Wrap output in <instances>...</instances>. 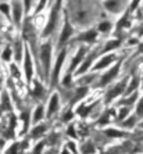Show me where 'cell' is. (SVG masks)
<instances>
[{"label": "cell", "mask_w": 143, "mask_h": 154, "mask_svg": "<svg viewBox=\"0 0 143 154\" xmlns=\"http://www.w3.org/2000/svg\"><path fill=\"white\" fill-rule=\"evenodd\" d=\"M61 4H63V0H56L54 6L51 7L50 17H49V21H47L46 28H45V31H43V36L50 35V33L54 31L56 24L58 22V14H60V10H61Z\"/></svg>", "instance_id": "1"}, {"label": "cell", "mask_w": 143, "mask_h": 154, "mask_svg": "<svg viewBox=\"0 0 143 154\" xmlns=\"http://www.w3.org/2000/svg\"><path fill=\"white\" fill-rule=\"evenodd\" d=\"M50 58H51V45H50V42L43 43L42 47H40V60H42L43 74H45V76H47L49 69H50Z\"/></svg>", "instance_id": "2"}, {"label": "cell", "mask_w": 143, "mask_h": 154, "mask_svg": "<svg viewBox=\"0 0 143 154\" xmlns=\"http://www.w3.org/2000/svg\"><path fill=\"white\" fill-rule=\"evenodd\" d=\"M65 49L60 51V54L57 56V60H56V65H54V69H53V75H51V85H56L58 81V75L61 72V68H63V64H64V60H65Z\"/></svg>", "instance_id": "3"}, {"label": "cell", "mask_w": 143, "mask_h": 154, "mask_svg": "<svg viewBox=\"0 0 143 154\" xmlns=\"http://www.w3.org/2000/svg\"><path fill=\"white\" fill-rule=\"evenodd\" d=\"M126 79L121 81V82H118L117 85L113 88V89L108 90V93L106 94V103H110L113 99H115L117 96H120L121 93H125V89H126Z\"/></svg>", "instance_id": "4"}, {"label": "cell", "mask_w": 143, "mask_h": 154, "mask_svg": "<svg viewBox=\"0 0 143 154\" xmlns=\"http://www.w3.org/2000/svg\"><path fill=\"white\" fill-rule=\"evenodd\" d=\"M72 32H74V29H72L71 24H70V21H68V14L65 13V15H64V28H63V31H61L60 39H58V45L63 46L67 40H70V38L72 36Z\"/></svg>", "instance_id": "5"}, {"label": "cell", "mask_w": 143, "mask_h": 154, "mask_svg": "<svg viewBox=\"0 0 143 154\" xmlns=\"http://www.w3.org/2000/svg\"><path fill=\"white\" fill-rule=\"evenodd\" d=\"M120 65H121V63H118L115 67H113V68H110L106 74H103L100 78V82H99V86H106L108 85V83L113 81V79L115 78V76L118 75V72H120Z\"/></svg>", "instance_id": "6"}, {"label": "cell", "mask_w": 143, "mask_h": 154, "mask_svg": "<svg viewBox=\"0 0 143 154\" xmlns=\"http://www.w3.org/2000/svg\"><path fill=\"white\" fill-rule=\"evenodd\" d=\"M86 51H88V49H86V47H81V49L76 51V54L74 56V60H72L71 65H70V69H68V72H67L68 75H72V72L78 68V65L81 64V63L83 61V58H85Z\"/></svg>", "instance_id": "7"}, {"label": "cell", "mask_w": 143, "mask_h": 154, "mask_svg": "<svg viewBox=\"0 0 143 154\" xmlns=\"http://www.w3.org/2000/svg\"><path fill=\"white\" fill-rule=\"evenodd\" d=\"M22 35H24V39L28 40L32 46H35V29H33L32 24H31V21L29 20H26L25 24H24V29H22Z\"/></svg>", "instance_id": "8"}, {"label": "cell", "mask_w": 143, "mask_h": 154, "mask_svg": "<svg viewBox=\"0 0 143 154\" xmlns=\"http://www.w3.org/2000/svg\"><path fill=\"white\" fill-rule=\"evenodd\" d=\"M115 60H117V58H115V54L110 53L97 61L96 64H95V67H93V69H95V71H100V69H103V68H107L108 65H111Z\"/></svg>", "instance_id": "9"}, {"label": "cell", "mask_w": 143, "mask_h": 154, "mask_svg": "<svg viewBox=\"0 0 143 154\" xmlns=\"http://www.w3.org/2000/svg\"><path fill=\"white\" fill-rule=\"evenodd\" d=\"M96 58V51H93V53H90L88 57H86L85 61H82L81 64H79V68L76 69V75H83L88 69H89L90 64L93 63V60Z\"/></svg>", "instance_id": "10"}, {"label": "cell", "mask_w": 143, "mask_h": 154, "mask_svg": "<svg viewBox=\"0 0 143 154\" xmlns=\"http://www.w3.org/2000/svg\"><path fill=\"white\" fill-rule=\"evenodd\" d=\"M24 71H25V76L26 81H31L33 74V68H32V60H31V53L28 49H25V60H24Z\"/></svg>", "instance_id": "11"}, {"label": "cell", "mask_w": 143, "mask_h": 154, "mask_svg": "<svg viewBox=\"0 0 143 154\" xmlns=\"http://www.w3.org/2000/svg\"><path fill=\"white\" fill-rule=\"evenodd\" d=\"M104 7L111 13H120L124 8V0H106Z\"/></svg>", "instance_id": "12"}, {"label": "cell", "mask_w": 143, "mask_h": 154, "mask_svg": "<svg viewBox=\"0 0 143 154\" xmlns=\"http://www.w3.org/2000/svg\"><path fill=\"white\" fill-rule=\"evenodd\" d=\"M58 94L53 93L50 97V101H49V108H47V117H51L56 112L58 111V107H60V103H58Z\"/></svg>", "instance_id": "13"}, {"label": "cell", "mask_w": 143, "mask_h": 154, "mask_svg": "<svg viewBox=\"0 0 143 154\" xmlns=\"http://www.w3.org/2000/svg\"><path fill=\"white\" fill-rule=\"evenodd\" d=\"M97 38V32L95 31V29H89V31H86V32H83L81 36H78L76 38V40H81V42H86V43H92L95 42Z\"/></svg>", "instance_id": "14"}, {"label": "cell", "mask_w": 143, "mask_h": 154, "mask_svg": "<svg viewBox=\"0 0 143 154\" xmlns=\"http://www.w3.org/2000/svg\"><path fill=\"white\" fill-rule=\"evenodd\" d=\"M21 17H22V6L20 2H14L13 4V18H14V22L17 25H20L21 22Z\"/></svg>", "instance_id": "15"}, {"label": "cell", "mask_w": 143, "mask_h": 154, "mask_svg": "<svg viewBox=\"0 0 143 154\" xmlns=\"http://www.w3.org/2000/svg\"><path fill=\"white\" fill-rule=\"evenodd\" d=\"M95 106H97V101H96V103H93L92 106H85V104H81V106L76 108V112H78V115H81V117H83V118H85V117H88V115H89V112L93 110V107H95Z\"/></svg>", "instance_id": "16"}, {"label": "cell", "mask_w": 143, "mask_h": 154, "mask_svg": "<svg viewBox=\"0 0 143 154\" xmlns=\"http://www.w3.org/2000/svg\"><path fill=\"white\" fill-rule=\"evenodd\" d=\"M47 129V125L46 124H42V125H36L35 128L32 129V132H31V136L32 137H40L42 135H45Z\"/></svg>", "instance_id": "17"}, {"label": "cell", "mask_w": 143, "mask_h": 154, "mask_svg": "<svg viewBox=\"0 0 143 154\" xmlns=\"http://www.w3.org/2000/svg\"><path fill=\"white\" fill-rule=\"evenodd\" d=\"M2 110L11 111V101H10V97H8L7 92L2 93Z\"/></svg>", "instance_id": "18"}, {"label": "cell", "mask_w": 143, "mask_h": 154, "mask_svg": "<svg viewBox=\"0 0 143 154\" xmlns=\"http://www.w3.org/2000/svg\"><path fill=\"white\" fill-rule=\"evenodd\" d=\"M104 133L110 137H124V136L128 135L126 132H124V131H118V129H106Z\"/></svg>", "instance_id": "19"}, {"label": "cell", "mask_w": 143, "mask_h": 154, "mask_svg": "<svg viewBox=\"0 0 143 154\" xmlns=\"http://www.w3.org/2000/svg\"><path fill=\"white\" fill-rule=\"evenodd\" d=\"M43 111H45V108H43V106H38V107L35 108V111H33V118H32V122L36 125V122H39L40 119L43 118Z\"/></svg>", "instance_id": "20"}, {"label": "cell", "mask_w": 143, "mask_h": 154, "mask_svg": "<svg viewBox=\"0 0 143 154\" xmlns=\"http://www.w3.org/2000/svg\"><path fill=\"white\" fill-rule=\"evenodd\" d=\"M138 86H139V78H132V82H131V85L126 88V92L125 94L128 96V94L133 93V92H136V89H138Z\"/></svg>", "instance_id": "21"}, {"label": "cell", "mask_w": 143, "mask_h": 154, "mask_svg": "<svg viewBox=\"0 0 143 154\" xmlns=\"http://www.w3.org/2000/svg\"><path fill=\"white\" fill-rule=\"evenodd\" d=\"M138 97H139L138 92H133V93H131L129 97H125V99L121 101V104H124V106H131V104H133L136 100H138Z\"/></svg>", "instance_id": "22"}, {"label": "cell", "mask_w": 143, "mask_h": 154, "mask_svg": "<svg viewBox=\"0 0 143 154\" xmlns=\"http://www.w3.org/2000/svg\"><path fill=\"white\" fill-rule=\"evenodd\" d=\"M33 96L35 97H42L43 94H45V88H43L42 85H40L38 81H35V88H33Z\"/></svg>", "instance_id": "23"}, {"label": "cell", "mask_w": 143, "mask_h": 154, "mask_svg": "<svg viewBox=\"0 0 143 154\" xmlns=\"http://www.w3.org/2000/svg\"><path fill=\"white\" fill-rule=\"evenodd\" d=\"M120 40L118 39H115V40H110V42L106 45V47L103 49V53H107V51H110V50H113V49H117L118 46H120Z\"/></svg>", "instance_id": "24"}, {"label": "cell", "mask_w": 143, "mask_h": 154, "mask_svg": "<svg viewBox=\"0 0 143 154\" xmlns=\"http://www.w3.org/2000/svg\"><path fill=\"white\" fill-rule=\"evenodd\" d=\"M136 121H138V117L132 115V117H129L128 119H124V121H122V126H124V128H132Z\"/></svg>", "instance_id": "25"}, {"label": "cell", "mask_w": 143, "mask_h": 154, "mask_svg": "<svg viewBox=\"0 0 143 154\" xmlns=\"http://www.w3.org/2000/svg\"><path fill=\"white\" fill-rule=\"evenodd\" d=\"M86 93H88V88H81V89H78L76 90V96L72 99V103H76L79 99H83V97L86 96Z\"/></svg>", "instance_id": "26"}, {"label": "cell", "mask_w": 143, "mask_h": 154, "mask_svg": "<svg viewBox=\"0 0 143 154\" xmlns=\"http://www.w3.org/2000/svg\"><path fill=\"white\" fill-rule=\"evenodd\" d=\"M108 122H110V111L104 112V114L100 117V119L97 121V124H99L100 126H103V125H107Z\"/></svg>", "instance_id": "27"}, {"label": "cell", "mask_w": 143, "mask_h": 154, "mask_svg": "<svg viewBox=\"0 0 143 154\" xmlns=\"http://www.w3.org/2000/svg\"><path fill=\"white\" fill-rule=\"evenodd\" d=\"M111 26L113 25H111L110 21H103L99 24V31H100V32H108L111 29Z\"/></svg>", "instance_id": "28"}, {"label": "cell", "mask_w": 143, "mask_h": 154, "mask_svg": "<svg viewBox=\"0 0 143 154\" xmlns=\"http://www.w3.org/2000/svg\"><path fill=\"white\" fill-rule=\"evenodd\" d=\"M136 117L138 118H143V99H140L138 106H136Z\"/></svg>", "instance_id": "29"}, {"label": "cell", "mask_w": 143, "mask_h": 154, "mask_svg": "<svg viewBox=\"0 0 143 154\" xmlns=\"http://www.w3.org/2000/svg\"><path fill=\"white\" fill-rule=\"evenodd\" d=\"M21 118L24 121V132H26L28 131V125H29V112H22Z\"/></svg>", "instance_id": "30"}, {"label": "cell", "mask_w": 143, "mask_h": 154, "mask_svg": "<svg viewBox=\"0 0 143 154\" xmlns=\"http://www.w3.org/2000/svg\"><path fill=\"white\" fill-rule=\"evenodd\" d=\"M21 50H22L21 42H17V43H15V60H17V61L21 60Z\"/></svg>", "instance_id": "31"}, {"label": "cell", "mask_w": 143, "mask_h": 154, "mask_svg": "<svg viewBox=\"0 0 143 154\" xmlns=\"http://www.w3.org/2000/svg\"><path fill=\"white\" fill-rule=\"evenodd\" d=\"M128 111H129L128 107L121 108V110H120V114H118V119H120V121H124V119L128 117Z\"/></svg>", "instance_id": "32"}, {"label": "cell", "mask_w": 143, "mask_h": 154, "mask_svg": "<svg viewBox=\"0 0 143 154\" xmlns=\"http://www.w3.org/2000/svg\"><path fill=\"white\" fill-rule=\"evenodd\" d=\"M2 57H3L4 61H8V60H10V57H11V49H10V47H6V49H4L3 54H2Z\"/></svg>", "instance_id": "33"}, {"label": "cell", "mask_w": 143, "mask_h": 154, "mask_svg": "<svg viewBox=\"0 0 143 154\" xmlns=\"http://www.w3.org/2000/svg\"><path fill=\"white\" fill-rule=\"evenodd\" d=\"M0 11H3L4 14L8 17V15H10V7H8V4H6V3L0 4Z\"/></svg>", "instance_id": "34"}, {"label": "cell", "mask_w": 143, "mask_h": 154, "mask_svg": "<svg viewBox=\"0 0 143 154\" xmlns=\"http://www.w3.org/2000/svg\"><path fill=\"white\" fill-rule=\"evenodd\" d=\"M67 133H68V136H71V137H74V139H76V133H75V128H74V125L68 126Z\"/></svg>", "instance_id": "35"}, {"label": "cell", "mask_w": 143, "mask_h": 154, "mask_svg": "<svg viewBox=\"0 0 143 154\" xmlns=\"http://www.w3.org/2000/svg\"><path fill=\"white\" fill-rule=\"evenodd\" d=\"M72 117H74V112H72L71 110H68V111L65 112L64 115H63V121L68 122V121H70V119H72Z\"/></svg>", "instance_id": "36"}, {"label": "cell", "mask_w": 143, "mask_h": 154, "mask_svg": "<svg viewBox=\"0 0 143 154\" xmlns=\"http://www.w3.org/2000/svg\"><path fill=\"white\" fill-rule=\"evenodd\" d=\"M43 146H45V142H40V143H38V147H35L33 149V153H40V151L43 150Z\"/></svg>", "instance_id": "37"}, {"label": "cell", "mask_w": 143, "mask_h": 154, "mask_svg": "<svg viewBox=\"0 0 143 154\" xmlns=\"http://www.w3.org/2000/svg\"><path fill=\"white\" fill-rule=\"evenodd\" d=\"M45 4H46V0H40V3L38 4V7H36V10H35L36 14H38V13H39V11L42 10L43 7H45Z\"/></svg>", "instance_id": "38"}, {"label": "cell", "mask_w": 143, "mask_h": 154, "mask_svg": "<svg viewBox=\"0 0 143 154\" xmlns=\"http://www.w3.org/2000/svg\"><path fill=\"white\" fill-rule=\"evenodd\" d=\"M139 2L140 0H132V4H131V11H133L138 6H139Z\"/></svg>", "instance_id": "39"}, {"label": "cell", "mask_w": 143, "mask_h": 154, "mask_svg": "<svg viewBox=\"0 0 143 154\" xmlns=\"http://www.w3.org/2000/svg\"><path fill=\"white\" fill-rule=\"evenodd\" d=\"M92 143H86V146H90ZM82 151L83 153H90V151H93V147H82Z\"/></svg>", "instance_id": "40"}, {"label": "cell", "mask_w": 143, "mask_h": 154, "mask_svg": "<svg viewBox=\"0 0 143 154\" xmlns=\"http://www.w3.org/2000/svg\"><path fill=\"white\" fill-rule=\"evenodd\" d=\"M67 146H68V149H71V150L74 151V153H76V151H78V150L75 149V143H74V142H68Z\"/></svg>", "instance_id": "41"}, {"label": "cell", "mask_w": 143, "mask_h": 154, "mask_svg": "<svg viewBox=\"0 0 143 154\" xmlns=\"http://www.w3.org/2000/svg\"><path fill=\"white\" fill-rule=\"evenodd\" d=\"M11 72H13V75H14V74H15V75H20V74H18V71H17V67H15V65L14 64H13V65H11Z\"/></svg>", "instance_id": "42"}, {"label": "cell", "mask_w": 143, "mask_h": 154, "mask_svg": "<svg viewBox=\"0 0 143 154\" xmlns=\"http://www.w3.org/2000/svg\"><path fill=\"white\" fill-rule=\"evenodd\" d=\"M18 144L17 143H15L14 144V147H10V149H8V150H7V153H14V151H17V149H18Z\"/></svg>", "instance_id": "43"}, {"label": "cell", "mask_w": 143, "mask_h": 154, "mask_svg": "<svg viewBox=\"0 0 143 154\" xmlns=\"http://www.w3.org/2000/svg\"><path fill=\"white\" fill-rule=\"evenodd\" d=\"M24 3H25V10L28 11L29 7H31V0H24Z\"/></svg>", "instance_id": "44"}, {"label": "cell", "mask_w": 143, "mask_h": 154, "mask_svg": "<svg viewBox=\"0 0 143 154\" xmlns=\"http://www.w3.org/2000/svg\"><path fill=\"white\" fill-rule=\"evenodd\" d=\"M139 51H143V45H142V46L139 47Z\"/></svg>", "instance_id": "45"}, {"label": "cell", "mask_w": 143, "mask_h": 154, "mask_svg": "<svg viewBox=\"0 0 143 154\" xmlns=\"http://www.w3.org/2000/svg\"><path fill=\"white\" fill-rule=\"evenodd\" d=\"M142 128H143V124H142Z\"/></svg>", "instance_id": "46"}, {"label": "cell", "mask_w": 143, "mask_h": 154, "mask_svg": "<svg viewBox=\"0 0 143 154\" xmlns=\"http://www.w3.org/2000/svg\"><path fill=\"white\" fill-rule=\"evenodd\" d=\"M142 82H143V79H142Z\"/></svg>", "instance_id": "47"}]
</instances>
